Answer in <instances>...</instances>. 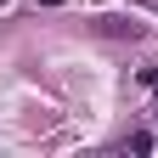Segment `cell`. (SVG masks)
<instances>
[{
    "label": "cell",
    "mask_w": 158,
    "mask_h": 158,
    "mask_svg": "<svg viewBox=\"0 0 158 158\" xmlns=\"http://www.w3.org/2000/svg\"><path fill=\"white\" fill-rule=\"evenodd\" d=\"M90 34L96 40H141V23L124 11H102V17H90Z\"/></svg>",
    "instance_id": "obj_1"
},
{
    "label": "cell",
    "mask_w": 158,
    "mask_h": 158,
    "mask_svg": "<svg viewBox=\"0 0 158 158\" xmlns=\"http://www.w3.org/2000/svg\"><path fill=\"white\" fill-rule=\"evenodd\" d=\"M0 6H6V0H0Z\"/></svg>",
    "instance_id": "obj_3"
},
{
    "label": "cell",
    "mask_w": 158,
    "mask_h": 158,
    "mask_svg": "<svg viewBox=\"0 0 158 158\" xmlns=\"http://www.w3.org/2000/svg\"><path fill=\"white\" fill-rule=\"evenodd\" d=\"M141 79H147V85H158V62H152V68H147V73H141Z\"/></svg>",
    "instance_id": "obj_2"
}]
</instances>
